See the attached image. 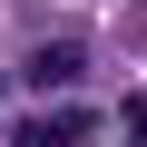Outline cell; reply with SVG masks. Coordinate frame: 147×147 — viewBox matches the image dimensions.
<instances>
[{
  "mask_svg": "<svg viewBox=\"0 0 147 147\" xmlns=\"http://www.w3.org/2000/svg\"><path fill=\"white\" fill-rule=\"evenodd\" d=\"M88 127H98L88 108H30L20 118V147H88Z\"/></svg>",
  "mask_w": 147,
  "mask_h": 147,
  "instance_id": "obj_1",
  "label": "cell"
},
{
  "mask_svg": "<svg viewBox=\"0 0 147 147\" xmlns=\"http://www.w3.org/2000/svg\"><path fill=\"white\" fill-rule=\"evenodd\" d=\"M79 69H88V49H79V39H49V49H30V79H39V88H69Z\"/></svg>",
  "mask_w": 147,
  "mask_h": 147,
  "instance_id": "obj_2",
  "label": "cell"
},
{
  "mask_svg": "<svg viewBox=\"0 0 147 147\" xmlns=\"http://www.w3.org/2000/svg\"><path fill=\"white\" fill-rule=\"evenodd\" d=\"M127 39H137V49H147V0H137V10H127Z\"/></svg>",
  "mask_w": 147,
  "mask_h": 147,
  "instance_id": "obj_3",
  "label": "cell"
}]
</instances>
